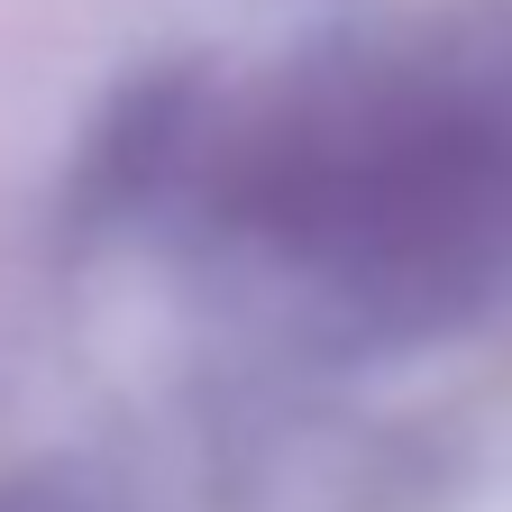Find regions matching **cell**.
<instances>
[{
  "instance_id": "obj_1",
  "label": "cell",
  "mask_w": 512,
  "mask_h": 512,
  "mask_svg": "<svg viewBox=\"0 0 512 512\" xmlns=\"http://www.w3.org/2000/svg\"><path fill=\"white\" fill-rule=\"evenodd\" d=\"M284 220L375 302H467L512 266V138L458 110H394L293 165Z\"/></svg>"
}]
</instances>
